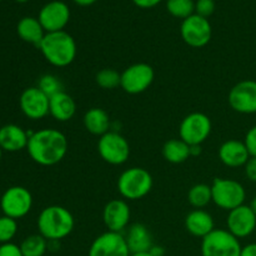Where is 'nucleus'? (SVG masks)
Masks as SVG:
<instances>
[{"instance_id": "obj_1", "label": "nucleus", "mask_w": 256, "mask_h": 256, "mask_svg": "<svg viewBox=\"0 0 256 256\" xmlns=\"http://www.w3.org/2000/svg\"><path fill=\"white\" fill-rule=\"evenodd\" d=\"M69 142L64 132L54 128H44L29 132L26 152L30 159L42 166H54L66 155Z\"/></svg>"}, {"instance_id": "obj_2", "label": "nucleus", "mask_w": 256, "mask_h": 256, "mask_svg": "<svg viewBox=\"0 0 256 256\" xmlns=\"http://www.w3.org/2000/svg\"><path fill=\"white\" fill-rule=\"evenodd\" d=\"M36 225L39 234L48 242H60L72 234L75 219L66 208L50 205L40 212Z\"/></svg>"}, {"instance_id": "obj_3", "label": "nucleus", "mask_w": 256, "mask_h": 256, "mask_svg": "<svg viewBox=\"0 0 256 256\" xmlns=\"http://www.w3.org/2000/svg\"><path fill=\"white\" fill-rule=\"evenodd\" d=\"M39 50L44 59L55 68L69 66L78 52L75 39L65 30L46 32L40 42Z\"/></svg>"}, {"instance_id": "obj_4", "label": "nucleus", "mask_w": 256, "mask_h": 256, "mask_svg": "<svg viewBox=\"0 0 256 256\" xmlns=\"http://www.w3.org/2000/svg\"><path fill=\"white\" fill-rule=\"evenodd\" d=\"M118 192L126 200H139L152 189L154 180L144 168L134 166L124 170L118 178Z\"/></svg>"}, {"instance_id": "obj_5", "label": "nucleus", "mask_w": 256, "mask_h": 256, "mask_svg": "<svg viewBox=\"0 0 256 256\" xmlns=\"http://www.w3.org/2000/svg\"><path fill=\"white\" fill-rule=\"evenodd\" d=\"M210 186H212V202L220 209L232 212L244 205L246 192L242 182L234 179L216 178Z\"/></svg>"}, {"instance_id": "obj_6", "label": "nucleus", "mask_w": 256, "mask_h": 256, "mask_svg": "<svg viewBox=\"0 0 256 256\" xmlns=\"http://www.w3.org/2000/svg\"><path fill=\"white\" fill-rule=\"evenodd\" d=\"M240 240L226 229H215L202 239V256H240Z\"/></svg>"}, {"instance_id": "obj_7", "label": "nucleus", "mask_w": 256, "mask_h": 256, "mask_svg": "<svg viewBox=\"0 0 256 256\" xmlns=\"http://www.w3.org/2000/svg\"><path fill=\"white\" fill-rule=\"evenodd\" d=\"M212 124L204 112H194L182 120L179 125V136L189 145H202L209 139Z\"/></svg>"}, {"instance_id": "obj_8", "label": "nucleus", "mask_w": 256, "mask_h": 256, "mask_svg": "<svg viewBox=\"0 0 256 256\" xmlns=\"http://www.w3.org/2000/svg\"><path fill=\"white\" fill-rule=\"evenodd\" d=\"M32 195L26 188L15 185L8 188L0 198V209L2 214L18 220L26 216L32 208Z\"/></svg>"}, {"instance_id": "obj_9", "label": "nucleus", "mask_w": 256, "mask_h": 256, "mask_svg": "<svg viewBox=\"0 0 256 256\" xmlns=\"http://www.w3.org/2000/svg\"><path fill=\"white\" fill-rule=\"evenodd\" d=\"M98 152L105 162L110 165H122L130 156L129 142L120 132H112L99 138Z\"/></svg>"}, {"instance_id": "obj_10", "label": "nucleus", "mask_w": 256, "mask_h": 256, "mask_svg": "<svg viewBox=\"0 0 256 256\" xmlns=\"http://www.w3.org/2000/svg\"><path fill=\"white\" fill-rule=\"evenodd\" d=\"M155 79V72L146 62H135L122 72L120 88L130 95L146 92Z\"/></svg>"}, {"instance_id": "obj_11", "label": "nucleus", "mask_w": 256, "mask_h": 256, "mask_svg": "<svg viewBox=\"0 0 256 256\" xmlns=\"http://www.w3.org/2000/svg\"><path fill=\"white\" fill-rule=\"evenodd\" d=\"M180 34L185 44L192 48H204L212 40V29L209 19L198 14L182 20Z\"/></svg>"}, {"instance_id": "obj_12", "label": "nucleus", "mask_w": 256, "mask_h": 256, "mask_svg": "<svg viewBox=\"0 0 256 256\" xmlns=\"http://www.w3.org/2000/svg\"><path fill=\"white\" fill-rule=\"evenodd\" d=\"M230 108L239 114H255L256 112V82L242 80L230 89L228 95Z\"/></svg>"}, {"instance_id": "obj_13", "label": "nucleus", "mask_w": 256, "mask_h": 256, "mask_svg": "<svg viewBox=\"0 0 256 256\" xmlns=\"http://www.w3.org/2000/svg\"><path fill=\"white\" fill-rule=\"evenodd\" d=\"M129 246L122 232H105L94 239L88 256H130Z\"/></svg>"}, {"instance_id": "obj_14", "label": "nucleus", "mask_w": 256, "mask_h": 256, "mask_svg": "<svg viewBox=\"0 0 256 256\" xmlns=\"http://www.w3.org/2000/svg\"><path fill=\"white\" fill-rule=\"evenodd\" d=\"M38 19L44 28L45 32H62L70 20V9L66 2L52 0L40 9Z\"/></svg>"}, {"instance_id": "obj_15", "label": "nucleus", "mask_w": 256, "mask_h": 256, "mask_svg": "<svg viewBox=\"0 0 256 256\" xmlns=\"http://www.w3.org/2000/svg\"><path fill=\"white\" fill-rule=\"evenodd\" d=\"M19 106L28 119H44L49 115V96L38 86L26 88L19 98Z\"/></svg>"}, {"instance_id": "obj_16", "label": "nucleus", "mask_w": 256, "mask_h": 256, "mask_svg": "<svg viewBox=\"0 0 256 256\" xmlns=\"http://www.w3.org/2000/svg\"><path fill=\"white\" fill-rule=\"evenodd\" d=\"M228 232L238 239L250 236L256 230V215L250 205H242L229 212L226 218Z\"/></svg>"}, {"instance_id": "obj_17", "label": "nucleus", "mask_w": 256, "mask_h": 256, "mask_svg": "<svg viewBox=\"0 0 256 256\" xmlns=\"http://www.w3.org/2000/svg\"><path fill=\"white\" fill-rule=\"evenodd\" d=\"M130 208L122 199H114L106 202L102 210V222L108 232H122L130 222Z\"/></svg>"}, {"instance_id": "obj_18", "label": "nucleus", "mask_w": 256, "mask_h": 256, "mask_svg": "<svg viewBox=\"0 0 256 256\" xmlns=\"http://www.w3.org/2000/svg\"><path fill=\"white\" fill-rule=\"evenodd\" d=\"M219 159L225 166L228 168H242L245 166L248 160L250 159V154L246 149L244 142L236 139H230L222 142L218 150Z\"/></svg>"}, {"instance_id": "obj_19", "label": "nucleus", "mask_w": 256, "mask_h": 256, "mask_svg": "<svg viewBox=\"0 0 256 256\" xmlns=\"http://www.w3.org/2000/svg\"><path fill=\"white\" fill-rule=\"evenodd\" d=\"M29 132L20 125L6 124L0 128V148L2 152H18L26 149Z\"/></svg>"}, {"instance_id": "obj_20", "label": "nucleus", "mask_w": 256, "mask_h": 256, "mask_svg": "<svg viewBox=\"0 0 256 256\" xmlns=\"http://www.w3.org/2000/svg\"><path fill=\"white\" fill-rule=\"evenodd\" d=\"M76 104L72 95L64 90L49 98V115L59 122H66L74 118Z\"/></svg>"}, {"instance_id": "obj_21", "label": "nucleus", "mask_w": 256, "mask_h": 256, "mask_svg": "<svg viewBox=\"0 0 256 256\" xmlns=\"http://www.w3.org/2000/svg\"><path fill=\"white\" fill-rule=\"evenodd\" d=\"M185 229L195 238H205L215 230L214 218L204 209H194L185 218Z\"/></svg>"}, {"instance_id": "obj_22", "label": "nucleus", "mask_w": 256, "mask_h": 256, "mask_svg": "<svg viewBox=\"0 0 256 256\" xmlns=\"http://www.w3.org/2000/svg\"><path fill=\"white\" fill-rule=\"evenodd\" d=\"M125 240H126V244L132 254L149 252L152 245H154L152 244V232H149L148 226H145L142 222L132 224L128 229Z\"/></svg>"}, {"instance_id": "obj_23", "label": "nucleus", "mask_w": 256, "mask_h": 256, "mask_svg": "<svg viewBox=\"0 0 256 256\" xmlns=\"http://www.w3.org/2000/svg\"><path fill=\"white\" fill-rule=\"evenodd\" d=\"M84 126L90 134L102 136L104 134L110 132L112 128V120L109 114L102 108H92L88 110L82 118Z\"/></svg>"}, {"instance_id": "obj_24", "label": "nucleus", "mask_w": 256, "mask_h": 256, "mask_svg": "<svg viewBox=\"0 0 256 256\" xmlns=\"http://www.w3.org/2000/svg\"><path fill=\"white\" fill-rule=\"evenodd\" d=\"M16 32L22 42H29L38 48L46 34L42 25L40 24L39 19L32 16L22 18L16 25Z\"/></svg>"}, {"instance_id": "obj_25", "label": "nucleus", "mask_w": 256, "mask_h": 256, "mask_svg": "<svg viewBox=\"0 0 256 256\" xmlns=\"http://www.w3.org/2000/svg\"><path fill=\"white\" fill-rule=\"evenodd\" d=\"M162 156L170 164H182L186 162L190 155V145L184 140L170 139L162 146Z\"/></svg>"}, {"instance_id": "obj_26", "label": "nucleus", "mask_w": 256, "mask_h": 256, "mask_svg": "<svg viewBox=\"0 0 256 256\" xmlns=\"http://www.w3.org/2000/svg\"><path fill=\"white\" fill-rule=\"evenodd\" d=\"M19 246L24 256H45L49 242L40 234H32L25 238Z\"/></svg>"}, {"instance_id": "obj_27", "label": "nucleus", "mask_w": 256, "mask_h": 256, "mask_svg": "<svg viewBox=\"0 0 256 256\" xmlns=\"http://www.w3.org/2000/svg\"><path fill=\"white\" fill-rule=\"evenodd\" d=\"M188 202L195 209H202L212 202V186L208 184H195L188 192Z\"/></svg>"}, {"instance_id": "obj_28", "label": "nucleus", "mask_w": 256, "mask_h": 256, "mask_svg": "<svg viewBox=\"0 0 256 256\" xmlns=\"http://www.w3.org/2000/svg\"><path fill=\"white\" fill-rule=\"evenodd\" d=\"M166 9L170 15L184 20L195 14V2L194 0H166Z\"/></svg>"}, {"instance_id": "obj_29", "label": "nucleus", "mask_w": 256, "mask_h": 256, "mask_svg": "<svg viewBox=\"0 0 256 256\" xmlns=\"http://www.w3.org/2000/svg\"><path fill=\"white\" fill-rule=\"evenodd\" d=\"M95 82L102 89L112 90L120 86L122 82V74L112 68H105L102 69L95 76Z\"/></svg>"}, {"instance_id": "obj_30", "label": "nucleus", "mask_w": 256, "mask_h": 256, "mask_svg": "<svg viewBox=\"0 0 256 256\" xmlns=\"http://www.w3.org/2000/svg\"><path fill=\"white\" fill-rule=\"evenodd\" d=\"M36 86L49 98L58 94V92H62V82H60L59 78L54 74L42 75V76L39 78V80H38Z\"/></svg>"}, {"instance_id": "obj_31", "label": "nucleus", "mask_w": 256, "mask_h": 256, "mask_svg": "<svg viewBox=\"0 0 256 256\" xmlns=\"http://www.w3.org/2000/svg\"><path fill=\"white\" fill-rule=\"evenodd\" d=\"M18 232V222L12 218L0 216V244L12 242Z\"/></svg>"}, {"instance_id": "obj_32", "label": "nucleus", "mask_w": 256, "mask_h": 256, "mask_svg": "<svg viewBox=\"0 0 256 256\" xmlns=\"http://www.w3.org/2000/svg\"><path fill=\"white\" fill-rule=\"evenodd\" d=\"M215 12V2L214 0H196L195 2V14L200 15L202 18L209 19Z\"/></svg>"}, {"instance_id": "obj_33", "label": "nucleus", "mask_w": 256, "mask_h": 256, "mask_svg": "<svg viewBox=\"0 0 256 256\" xmlns=\"http://www.w3.org/2000/svg\"><path fill=\"white\" fill-rule=\"evenodd\" d=\"M244 142L246 145V149L249 152L250 156L256 158V125L248 130Z\"/></svg>"}, {"instance_id": "obj_34", "label": "nucleus", "mask_w": 256, "mask_h": 256, "mask_svg": "<svg viewBox=\"0 0 256 256\" xmlns=\"http://www.w3.org/2000/svg\"><path fill=\"white\" fill-rule=\"evenodd\" d=\"M0 256H24L19 245L14 242L0 244Z\"/></svg>"}, {"instance_id": "obj_35", "label": "nucleus", "mask_w": 256, "mask_h": 256, "mask_svg": "<svg viewBox=\"0 0 256 256\" xmlns=\"http://www.w3.org/2000/svg\"><path fill=\"white\" fill-rule=\"evenodd\" d=\"M244 170L248 179H249L250 182H256V158L250 156V159L248 160V162L245 164Z\"/></svg>"}, {"instance_id": "obj_36", "label": "nucleus", "mask_w": 256, "mask_h": 256, "mask_svg": "<svg viewBox=\"0 0 256 256\" xmlns=\"http://www.w3.org/2000/svg\"><path fill=\"white\" fill-rule=\"evenodd\" d=\"M140 9H152V8L159 5L162 0H132Z\"/></svg>"}, {"instance_id": "obj_37", "label": "nucleus", "mask_w": 256, "mask_h": 256, "mask_svg": "<svg viewBox=\"0 0 256 256\" xmlns=\"http://www.w3.org/2000/svg\"><path fill=\"white\" fill-rule=\"evenodd\" d=\"M240 256H256V242H252V244L242 246Z\"/></svg>"}, {"instance_id": "obj_38", "label": "nucleus", "mask_w": 256, "mask_h": 256, "mask_svg": "<svg viewBox=\"0 0 256 256\" xmlns=\"http://www.w3.org/2000/svg\"><path fill=\"white\" fill-rule=\"evenodd\" d=\"M149 252L152 256H164L165 255V249L160 245H152V249L149 250Z\"/></svg>"}, {"instance_id": "obj_39", "label": "nucleus", "mask_w": 256, "mask_h": 256, "mask_svg": "<svg viewBox=\"0 0 256 256\" xmlns=\"http://www.w3.org/2000/svg\"><path fill=\"white\" fill-rule=\"evenodd\" d=\"M202 152V145H190V155L192 156H199Z\"/></svg>"}, {"instance_id": "obj_40", "label": "nucleus", "mask_w": 256, "mask_h": 256, "mask_svg": "<svg viewBox=\"0 0 256 256\" xmlns=\"http://www.w3.org/2000/svg\"><path fill=\"white\" fill-rule=\"evenodd\" d=\"M72 2L79 6H90V5L95 4L98 0H72Z\"/></svg>"}, {"instance_id": "obj_41", "label": "nucleus", "mask_w": 256, "mask_h": 256, "mask_svg": "<svg viewBox=\"0 0 256 256\" xmlns=\"http://www.w3.org/2000/svg\"><path fill=\"white\" fill-rule=\"evenodd\" d=\"M130 256H152L149 252H134V254H130Z\"/></svg>"}, {"instance_id": "obj_42", "label": "nucleus", "mask_w": 256, "mask_h": 256, "mask_svg": "<svg viewBox=\"0 0 256 256\" xmlns=\"http://www.w3.org/2000/svg\"><path fill=\"white\" fill-rule=\"evenodd\" d=\"M250 208H252V210L255 212V215H256V196L252 200V202H250Z\"/></svg>"}, {"instance_id": "obj_43", "label": "nucleus", "mask_w": 256, "mask_h": 256, "mask_svg": "<svg viewBox=\"0 0 256 256\" xmlns=\"http://www.w3.org/2000/svg\"><path fill=\"white\" fill-rule=\"evenodd\" d=\"M16 2H20V4H24V2H28L29 0H15Z\"/></svg>"}, {"instance_id": "obj_44", "label": "nucleus", "mask_w": 256, "mask_h": 256, "mask_svg": "<svg viewBox=\"0 0 256 256\" xmlns=\"http://www.w3.org/2000/svg\"><path fill=\"white\" fill-rule=\"evenodd\" d=\"M2 152H2V149L0 148V160H2Z\"/></svg>"}, {"instance_id": "obj_45", "label": "nucleus", "mask_w": 256, "mask_h": 256, "mask_svg": "<svg viewBox=\"0 0 256 256\" xmlns=\"http://www.w3.org/2000/svg\"><path fill=\"white\" fill-rule=\"evenodd\" d=\"M0 2H2V0H0Z\"/></svg>"}]
</instances>
